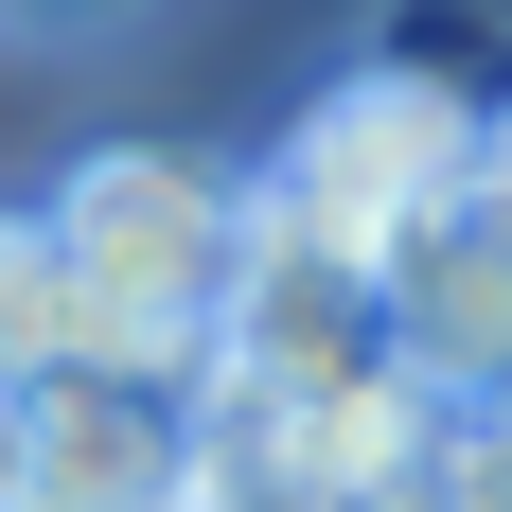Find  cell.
<instances>
[{
    "label": "cell",
    "instance_id": "4",
    "mask_svg": "<svg viewBox=\"0 0 512 512\" xmlns=\"http://www.w3.org/2000/svg\"><path fill=\"white\" fill-rule=\"evenodd\" d=\"M389 318H407V371L442 389V407H495L512 389V248L477 230V212H442V230L389 265Z\"/></svg>",
    "mask_w": 512,
    "mask_h": 512
},
{
    "label": "cell",
    "instance_id": "9",
    "mask_svg": "<svg viewBox=\"0 0 512 512\" xmlns=\"http://www.w3.org/2000/svg\"><path fill=\"white\" fill-rule=\"evenodd\" d=\"M477 230L512 248V106H495V159H477Z\"/></svg>",
    "mask_w": 512,
    "mask_h": 512
},
{
    "label": "cell",
    "instance_id": "10",
    "mask_svg": "<svg viewBox=\"0 0 512 512\" xmlns=\"http://www.w3.org/2000/svg\"><path fill=\"white\" fill-rule=\"evenodd\" d=\"M0 512H18V389H0Z\"/></svg>",
    "mask_w": 512,
    "mask_h": 512
},
{
    "label": "cell",
    "instance_id": "6",
    "mask_svg": "<svg viewBox=\"0 0 512 512\" xmlns=\"http://www.w3.org/2000/svg\"><path fill=\"white\" fill-rule=\"evenodd\" d=\"M177 512H336V495H318L283 442H248L230 407H195V477H177Z\"/></svg>",
    "mask_w": 512,
    "mask_h": 512
},
{
    "label": "cell",
    "instance_id": "2",
    "mask_svg": "<svg viewBox=\"0 0 512 512\" xmlns=\"http://www.w3.org/2000/svg\"><path fill=\"white\" fill-rule=\"evenodd\" d=\"M477 159H495V89H477V71H442L424 36H389V53H354V71H336V89L283 124L265 212L389 283V265H407L442 212H477Z\"/></svg>",
    "mask_w": 512,
    "mask_h": 512
},
{
    "label": "cell",
    "instance_id": "5",
    "mask_svg": "<svg viewBox=\"0 0 512 512\" xmlns=\"http://www.w3.org/2000/svg\"><path fill=\"white\" fill-rule=\"evenodd\" d=\"M71 371H106L89 265H71V230H53V195H0V389L36 407V389H71Z\"/></svg>",
    "mask_w": 512,
    "mask_h": 512
},
{
    "label": "cell",
    "instance_id": "7",
    "mask_svg": "<svg viewBox=\"0 0 512 512\" xmlns=\"http://www.w3.org/2000/svg\"><path fill=\"white\" fill-rule=\"evenodd\" d=\"M442 512H512V389L442 424Z\"/></svg>",
    "mask_w": 512,
    "mask_h": 512
},
{
    "label": "cell",
    "instance_id": "3",
    "mask_svg": "<svg viewBox=\"0 0 512 512\" xmlns=\"http://www.w3.org/2000/svg\"><path fill=\"white\" fill-rule=\"evenodd\" d=\"M177 477H195V389L71 371L18 407V512H177Z\"/></svg>",
    "mask_w": 512,
    "mask_h": 512
},
{
    "label": "cell",
    "instance_id": "8",
    "mask_svg": "<svg viewBox=\"0 0 512 512\" xmlns=\"http://www.w3.org/2000/svg\"><path fill=\"white\" fill-rule=\"evenodd\" d=\"M18 36H106V18H142V0H0Z\"/></svg>",
    "mask_w": 512,
    "mask_h": 512
},
{
    "label": "cell",
    "instance_id": "1",
    "mask_svg": "<svg viewBox=\"0 0 512 512\" xmlns=\"http://www.w3.org/2000/svg\"><path fill=\"white\" fill-rule=\"evenodd\" d=\"M53 230H71V265H89L106 371L212 389L230 301H248V177H230V159H177V142H89L71 177H53Z\"/></svg>",
    "mask_w": 512,
    "mask_h": 512
}]
</instances>
